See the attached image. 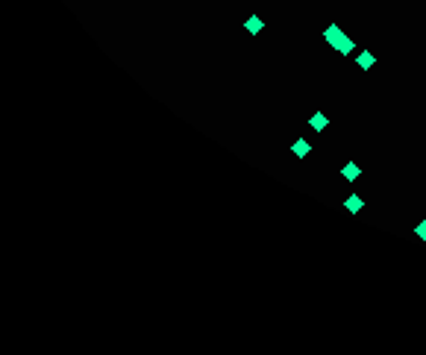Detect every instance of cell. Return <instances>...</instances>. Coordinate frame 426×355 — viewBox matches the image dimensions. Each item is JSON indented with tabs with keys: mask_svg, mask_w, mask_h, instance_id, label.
Here are the masks:
<instances>
[{
	"mask_svg": "<svg viewBox=\"0 0 426 355\" xmlns=\"http://www.w3.org/2000/svg\"><path fill=\"white\" fill-rule=\"evenodd\" d=\"M262 27H265V24H262V18L259 15H250L247 21H244V30H247L250 35H259L262 33Z\"/></svg>",
	"mask_w": 426,
	"mask_h": 355,
	"instance_id": "7",
	"label": "cell"
},
{
	"mask_svg": "<svg viewBox=\"0 0 426 355\" xmlns=\"http://www.w3.org/2000/svg\"><path fill=\"white\" fill-rule=\"evenodd\" d=\"M414 235L420 238V241H426V220H420V223L414 226Z\"/></svg>",
	"mask_w": 426,
	"mask_h": 355,
	"instance_id": "9",
	"label": "cell"
},
{
	"mask_svg": "<svg viewBox=\"0 0 426 355\" xmlns=\"http://www.w3.org/2000/svg\"><path fill=\"white\" fill-rule=\"evenodd\" d=\"M341 176H344L347 182H356L358 176H361V168H358L356 162H347V165L341 168Z\"/></svg>",
	"mask_w": 426,
	"mask_h": 355,
	"instance_id": "3",
	"label": "cell"
},
{
	"mask_svg": "<svg viewBox=\"0 0 426 355\" xmlns=\"http://www.w3.org/2000/svg\"><path fill=\"white\" fill-rule=\"evenodd\" d=\"M291 153H294L297 159H306L309 153H312V147H309V141H306V138H297V141L291 144Z\"/></svg>",
	"mask_w": 426,
	"mask_h": 355,
	"instance_id": "6",
	"label": "cell"
},
{
	"mask_svg": "<svg viewBox=\"0 0 426 355\" xmlns=\"http://www.w3.org/2000/svg\"><path fill=\"white\" fill-rule=\"evenodd\" d=\"M344 38H347V35H344V30H341L338 24H329V27L324 30V41L332 47V50H338V44L344 41Z\"/></svg>",
	"mask_w": 426,
	"mask_h": 355,
	"instance_id": "1",
	"label": "cell"
},
{
	"mask_svg": "<svg viewBox=\"0 0 426 355\" xmlns=\"http://www.w3.org/2000/svg\"><path fill=\"white\" fill-rule=\"evenodd\" d=\"M309 126H312L315 132H324L326 126H329V118H326L324 112H315V115L309 118Z\"/></svg>",
	"mask_w": 426,
	"mask_h": 355,
	"instance_id": "2",
	"label": "cell"
},
{
	"mask_svg": "<svg viewBox=\"0 0 426 355\" xmlns=\"http://www.w3.org/2000/svg\"><path fill=\"white\" fill-rule=\"evenodd\" d=\"M356 65H358L361 70H371V68L376 65V56H374L371 50H361V53H358V59H356Z\"/></svg>",
	"mask_w": 426,
	"mask_h": 355,
	"instance_id": "5",
	"label": "cell"
},
{
	"mask_svg": "<svg viewBox=\"0 0 426 355\" xmlns=\"http://www.w3.org/2000/svg\"><path fill=\"white\" fill-rule=\"evenodd\" d=\"M344 208H347V211H350V215H358V211H361V208H364V200H361V197H358V194H350V197H347V200H344Z\"/></svg>",
	"mask_w": 426,
	"mask_h": 355,
	"instance_id": "4",
	"label": "cell"
},
{
	"mask_svg": "<svg viewBox=\"0 0 426 355\" xmlns=\"http://www.w3.org/2000/svg\"><path fill=\"white\" fill-rule=\"evenodd\" d=\"M353 50H356V44H353V38H344V41L338 44V50H335V53H341V56H350Z\"/></svg>",
	"mask_w": 426,
	"mask_h": 355,
	"instance_id": "8",
	"label": "cell"
}]
</instances>
